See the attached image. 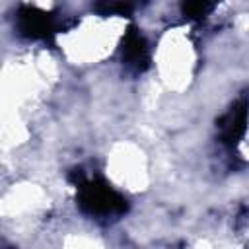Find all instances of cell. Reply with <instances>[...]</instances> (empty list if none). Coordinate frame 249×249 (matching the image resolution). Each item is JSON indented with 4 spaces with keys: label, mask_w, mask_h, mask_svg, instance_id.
Here are the masks:
<instances>
[{
    "label": "cell",
    "mask_w": 249,
    "mask_h": 249,
    "mask_svg": "<svg viewBox=\"0 0 249 249\" xmlns=\"http://www.w3.org/2000/svg\"><path fill=\"white\" fill-rule=\"evenodd\" d=\"M80 204L86 212L101 218H109L121 214L124 210V198L107 185L101 183H86L80 189Z\"/></svg>",
    "instance_id": "obj_1"
},
{
    "label": "cell",
    "mask_w": 249,
    "mask_h": 249,
    "mask_svg": "<svg viewBox=\"0 0 249 249\" xmlns=\"http://www.w3.org/2000/svg\"><path fill=\"white\" fill-rule=\"evenodd\" d=\"M214 8V0H183V12L189 18H202Z\"/></svg>",
    "instance_id": "obj_2"
}]
</instances>
